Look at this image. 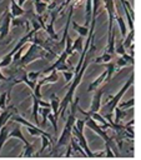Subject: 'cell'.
Wrapping results in <instances>:
<instances>
[{"instance_id":"cell-18","label":"cell","mask_w":141,"mask_h":160,"mask_svg":"<svg viewBox=\"0 0 141 160\" xmlns=\"http://www.w3.org/2000/svg\"><path fill=\"white\" fill-rule=\"evenodd\" d=\"M82 49H84V40H82V38H81V36H79L76 40H74V41H72L71 51H72V54H74L75 51L81 52V51H82Z\"/></svg>"},{"instance_id":"cell-19","label":"cell","mask_w":141,"mask_h":160,"mask_svg":"<svg viewBox=\"0 0 141 160\" xmlns=\"http://www.w3.org/2000/svg\"><path fill=\"white\" fill-rule=\"evenodd\" d=\"M111 60H112V56L104 52L101 56H97V58L94 60V62H95V64H109V62H111Z\"/></svg>"},{"instance_id":"cell-7","label":"cell","mask_w":141,"mask_h":160,"mask_svg":"<svg viewBox=\"0 0 141 160\" xmlns=\"http://www.w3.org/2000/svg\"><path fill=\"white\" fill-rule=\"evenodd\" d=\"M104 95V89H97L94 94V98H92V101H91V106H90V110L91 112H99L100 108H101V98Z\"/></svg>"},{"instance_id":"cell-32","label":"cell","mask_w":141,"mask_h":160,"mask_svg":"<svg viewBox=\"0 0 141 160\" xmlns=\"http://www.w3.org/2000/svg\"><path fill=\"white\" fill-rule=\"evenodd\" d=\"M41 1H44V2H46V4H49V2H50V0H41Z\"/></svg>"},{"instance_id":"cell-5","label":"cell","mask_w":141,"mask_h":160,"mask_svg":"<svg viewBox=\"0 0 141 160\" xmlns=\"http://www.w3.org/2000/svg\"><path fill=\"white\" fill-rule=\"evenodd\" d=\"M11 138H19V139L25 144V149H24V151L21 152V156H31V155H32V151H34L32 145L24 138V135L21 134L20 126H15L10 132H7V139H11Z\"/></svg>"},{"instance_id":"cell-16","label":"cell","mask_w":141,"mask_h":160,"mask_svg":"<svg viewBox=\"0 0 141 160\" xmlns=\"http://www.w3.org/2000/svg\"><path fill=\"white\" fill-rule=\"evenodd\" d=\"M34 6H35V12L37 16H41L47 9V4L41 0H34Z\"/></svg>"},{"instance_id":"cell-4","label":"cell","mask_w":141,"mask_h":160,"mask_svg":"<svg viewBox=\"0 0 141 160\" xmlns=\"http://www.w3.org/2000/svg\"><path fill=\"white\" fill-rule=\"evenodd\" d=\"M50 56H51V55H49V52H46L42 48H40V46L36 45V44H31V45L29 46V50L20 58L17 65H19L20 68H24V66L29 65L30 62H32V61H35V60H37V59L50 58Z\"/></svg>"},{"instance_id":"cell-23","label":"cell","mask_w":141,"mask_h":160,"mask_svg":"<svg viewBox=\"0 0 141 160\" xmlns=\"http://www.w3.org/2000/svg\"><path fill=\"white\" fill-rule=\"evenodd\" d=\"M61 2H62V0H50V2L47 4V9H46V10H49V12H51V11L56 10L57 6H59Z\"/></svg>"},{"instance_id":"cell-8","label":"cell","mask_w":141,"mask_h":160,"mask_svg":"<svg viewBox=\"0 0 141 160\" xmlns=\"http://www.w3.org/2000/svg\"><path fill=\"white\" fill-rule=\"evenodd\" d=\"M51 14V19H50V24H47L46 26H45V31H46V34L49 35V38H51L52 40H57L59 39V36L56 35V32H55V30H54V24H55V19H56V16H57V12L54 10V11H51L50 12Z\"/></svg>"},{"instance_id":"cell-30","label":"cell","mask_w":141,"mask_h":160,"mask_svg":"<svg viewBox=\"0 0 141 160\" xmlns=\"http://www.w3.org/2000/svg\"><path fill=\"white\" fill-rule=\"evenodd\" d=\"M7 80H9V79H6V78L1 74V70H0V81H7Z\"/></svg>"},{"instance_id":"cell-28","label":"cell","mask_w":141,"mask_h":160,"mask_svg":"<svg viewBox=\"0 0 141 160\" xmlns=\"http://www.w3.org/2000/svg\"><path fill=\"white\" fill-rule=\"evenodd\" d=\"M121 58H122V59H124L125 61H127L129 64H131V65L134 64V56H130L129 54H124V55H122Z\"/></svg>"},{"instance_id":"cell-22","label":"cell","mask_w":141,"mask_h":160,"mask_svg":"<svg viewBox=\"0 0 141 160\" xmlns=\"http://www.w3.org/2000/svg\"><path fill=\"white\" fill-rule=\"evenodd\" d=\"M41 75H42V71H29V72H26L27 79H29L30 81H32V82H36V80H37Z\"/></svg>"},{"instance_id":"cell-31","label":"cell","mask_w":141,"mask_h":160,"mask_svg":"<svg viewBox=\"0 0 141 160\" xmlns=\"http://www.w3.org/2000/svg\"><path fill=\"white\" fill-rule=\"evenodd\" d=\"M25 1H26V0H19V2H17V5H19L20 8H22V5L25 4Z\"/></svg>"},{"instance_id":"cell-12","label":"cell","mask_w":141,"mask_h":160,"mask_svg":"<svg viewBox=\"0 0 141 160\" xmlns=\"http://www.w3.org/2000/svg\"><path fill=\"white\" fill-rule=\"evenodd\" d=\"M15 111V108H10V109H5V110H2L1 112H0V129L5 125V124H7V121L11 119V116L14 115L12 112Z\"/></svg>"},{"instance_id":"cell-25","label":"cell","mask_w":141,"mask_h":160,"mask_svg":"<svg viewBox=\"0 0 141 160\" xmlns=\"http://www.w3.org/2000/svg\"><path fill=\"white\" fill-rule=\"evenodd\" d=\"M114 65H115V69H121V68L127 66V65H129V62H127V61H125L122 58H119V59L116 60V62H114Z\"/></svg>"},{"instance_id":"cell-15","label":"cell","mask_w":141,"mask_h":160,"mask_svg":"<svg viewBox=\"0 0 141 160\" xmlns=\"http://www.w3.org/2000/svg\"><path fill=\"white\" fill-rule=\"evenodd\" d=\"M59 104H60V100L57 99V96L56 95H51V102H50V108L52 109V111H54V118L57 120L59 119Z\"/></svg>"},{"instance_id":"cell-14","label":"cell","mask_w":141,"mask_h":160,"mask_svg":"<svg viewBox=\"0 0 141 160\" xmlns=\"http://www.w3.org/2000/svg\"><path fill=\"white\" fill-rule=\"evenodd\" d=\"M114 20H116V21H117V25H119V29H120L121 36L125 39V36L127 35V26H126V24H125L124 19H122L120 15H117V12H116V14H115V16H114Z\"/></svg>"},{"instance_id":"cell-21","label":"cell","mask_w":141,"mask_h":160,"mask_svg":"<svg viewBox=\"0 0 141 160\" xmlns=\"http://www.w3.org/2000/svg\"><path fill=\"white\" fill-rule=\"evenodd\" d=\"M71 46H72V39L70 38V35H67L66 39H65V49H64V51L67 54V56H71L72 55Z\"/></svg>"},{"instance_id":"cell-6","label":"cell","mask_w":141,"mask_h":160,"mask_svg":"<svg viewBox=\"0 0 141 160\" xmlns=\"http://www.w3.org/2000/svg\"><path fill=\"white\" fill-rule=\"evenodd\" d=\"M11 15L9 11H5L4 16H2V20H1V24H0V40L5 39L9 34V29H10V24H11Z\"/></svg>"},{"instance_id":"cell-20","label":"cell","mask_w":141,"mask_h":160,"mask_svg":"<svg viewBox=\"0 0 141 160\" xmlns=\"http://www.w3.org/2000/svg\"><path fill=\"white\" fill-rule=\"evenodd\" d=\"M134 35H135V31L132 30V31L129 32V35L125 36V39H124V41H122V45H124L125 49H129L130 45L134 44Z\"/></svg>"},{"instance_id":"cell-24","label":"cell","mask_w":141,"mask_h":160,"mask_svg":"<svg viewBox=\"0 0 141 160\" xmlns=\"http://www.w3.org/2000/svg\"><path fill=\"white\" fill-rule=\"evenodd\" d=\"M115 52L116 54H119V55H124V54H126V49L124 48V45H122V41L121 42H116L115 41Z\"/></svg>"},{"instance_id":"cell-1","label":"cell","mask_w":141,"mask_h":160,"mask_svg":"<svg viewBox=\"0 0 141 160\" xmlns=\"http://www.w3.org/2000/svg\"><path fill=\"white\" fill-rule=\"evenodd\" d=\"M79 98H74L72 102L70 104V114L66 120L65 128L57 140L56 144L51 146V149L47 151V156H69L70 150V140L72 138V126L76 121V111L79 105Z\"/></svg>"},{"instance_id":"cell-29","label":"cell","mask_w":141,"mask_h":160,"mask_svg":"<svg viewBox=\"0 0 141 160\" xmlns=\"http://www.w3.org/2000/svg\"><path fill=\"white\" fill-rule=\"evenodd\" d=\"M11 24H12L14 26H16V25H25V24H26V21H25V20H17V19H11Z\"/></svg>"},{"instance_id":"cell-11","label":"cell","mask_w":141,"mask_h":160,"mask_svg":"<svg viewBox=\"0 0 141 160\" xmlns=\"http://www.w3.org/2000/svg\"><path fill=\"white\" fill-rule=\"evenodd\" d=\"M91 15H92V0H85V28H89L91 24Z\"/></svg>"},{"instance_id":"cell-17","label":"cell","mask_w":141,"mask_h":160,"mask_svg":"<svg viewBox=\"0 0 141 160\" xmlns=\"http://www.w3.org/2000/svg\"><path fill=\"white\" fill-rule=\"evenodd\" d=\"M71 25H72V28L77 31L79 36L84 38V36H87V35H89V28H85V26L77 25V22H75V21H71Z\"/></svg>"},{"instance_id":"cell-10","label":"cell","mask_w":141,"mask_h":160,"mask_svg":"<svg viewBox=\"0 0 141 160\" xmlns=\"http://www.w3.org/2000/svg\"><path fill=\"white\" fill-rule=\"evenodd\" d=\"M57 80H59V74H57L56 70H54V71H51L50 74L42 76V78L39 80V82H36V84L41 88V86L45 85V84H54V82H56Z\"/></svg>"},{"instance_id":"cell-9","label":"cell","mask_w":141,"mask_h":160,"mask_svg":"<svg viewBox=\"0 0 141 160\" xmlns=\"http://www.w3.org/2000/svg\"><path fill=\"white\" fill-rule=\"evenodd\" d=\"M106 75H107V70H105V71L101 72L95 80H92V81L90 82L89 88H87V91H90V92H91V91H96L101 84L106 82Z\"/></svg>"},{"instance_id":"cell-3","label":"cell","mask_w":141,"mask_h":160,"mask_svg":"<svg viewBox=\"0 0 141 160\" xmlns=\"http://www.w3.org/2000/svg\"><path fill=\"white\" fill-rule=\"evenodd\" d=\"M132 84H134V74H131L130 79L125 82V85L120 89V91H119L115 96H112V98H111V100H110V101H107V104L104 106V110H105V118H104V119H105L107 122H111V121H112V119H111V114H112V111L116 109V106L119 105V102H120L121 98L125 95L126 90H127Z\"/></svg>"},{"instance_id":"cell-26","label":"cell","mask_w":141,"mask_h":160,"mask_svg":"<svg viewBox=\"0 0 141 160\" xmlns=\"http://www.w3.org/2000/svg\"><path fill=\"white\" fill-rule=\"evenodd\" d=\"M134 99H130V101H126V102H121L117 108L119 109H121V110H124V109H126V108H132L134 106Z\"/></svg>"},{"instance_id":"cell-27","label":"cell","mask_w":141,"mask_h":160,"mask_svg":"<svg viewBox=\"0 0 141 160\" xmlns=\"http://www.w3.org/2000/svg\"><path fill=\"white\" fill-rule=\"evenodd\" d=\"M62 75L66 80V82H70L74 79V71H62Z\"/></svg>"},{"instance_id":"cell-2","label":"cell","mask_w":141,"mask_h":160,"mask_svg":"<svg viewBox=\"0 0 141 160\" xmlns=\"http://www.w3.org/2000/svg\"><path fill=\"white\" fill-rule=\"evenodd\" d=\"M95 50H96V49H95L94 40H92L91 44H90V46H89V50H87V52H86V55H85V59H84V62H82L81 69L79 70L77 74L74 75V79H72L71 85H70V88H69V91L66 92V95L64 96V99H62V100L60 101V104H59V114L61 115V118L65 116V110H66L67 106L72 102L75 90H76V88L79 86V84L81 82V79H82V76H84V74H85V70H86V68H87V65H89V61H90V59L92 58Z\"/></svg>"},{"instance_id":"cell-13","label":"cell","mask_w":141,"mask_h":160,"mask_svg":"<svg viewBox=\"0 0 141 160\" xmlns=\"http://www.w3.org/2000/svg\"><path fill=\"white\" fill-rule=\"evenodd\" d=\"M10 2H11V6H10V15H11L12 19H15V18H17V16H20V15H22V14L25 12V10H24L22 8H20L15 0H10Z\"/></svg>"}]
</instances>
